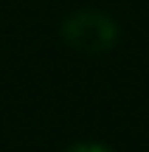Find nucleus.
<instances>
[{
	"instance_id": "nucleus-1",
	"label": "nucleus",
	"mask_w": 149,
	"mask_h": 152,
	"mask_svg": "<svg viewBox=\"0 0 149 152\" xmlns=\"http://www.w3.org/2000/svg\"><path fill=\"white\" fill-rule=\"evenodd\" d=\"M62 37L82 54H104L118 42V26L99 9H82L62 23Z\"/></svg>"
},
{
	"instance_id": "nucleus-2",
	"label": "nucleus",
	"mask_w": 149,
	"mask_h": 152,
	"mask_svg": "<svg viewBox=\"0 0 149 152\" xmlns=\"http://www.w3.org/2000/svg\"><path fill=\"white\" fill-rule=\"evenodd\" d=\"M62 152H116V149H110L107 144H99V141H79V144L65 147Z\"/></svg>"
}]
</instances>
